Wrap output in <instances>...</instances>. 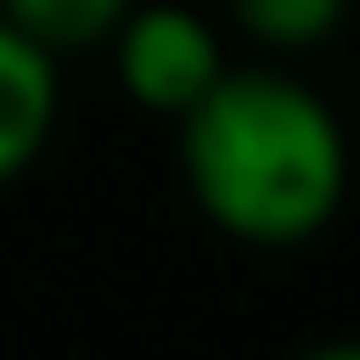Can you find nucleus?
Segmentation results:
<instances>
[{
	"instance_id": "4",
	"label": "nucleus",
	"mask_w": 360,
	"mask_h": 360,
	"mask_svg": "<svg viewBox=\"0 0 360 360\" xmlns=\"http://www.w3.org/2000/svg\"><path fill=\"white\" fill-rule=\"evenodd\" d=\"M125 8H133V0H0V22H15L22 37H37L52 59H67V52L103 44Z\"/></svg>"
},
{
	"instance_id": "2",
	"label": "nucleus",
	"mask_w": 360,
	"mask_h": 360,
	"mask_svg": "<svg viewBox=\"0 0 360 360\" xmlns=\"http://www.w3.org/2000/svg\"><path fill=\"white\" fill-rule=\"evenodd\" d=\"M103 44H110L118 89L133 96L147 118H169V125L228 74L221 30L199 8H184V0H133Z\"/></svg>"
},
{
	"instance_id": "3",
	"label": "nucleus",
	"mask_w": 360,
	"mask_h": 360,
	"mask_svg": "<svg viewBox=\"0 0 360 360\" xmlns=\"http://www.w3.org/2000/svg\"><path fill=\"white\" fill-rule=\"evenodd\" d=\"M59 103H67L59 59L44 52L37 37H22L15 22H0V184H15V176L52 147Z\"/></svg>"
},
{
	"instance_id": "1",
	"label": "nucleus",
	"mask_w": 360,
	"mask_h": 360,
	"mask_svg": "<svg viewBox=\"0 0 360 360\" xmlns=\"http://www.w3.org/2000/svg\"><path fill=\"white\" fill-rule=\"evenodd\" d=\"M184 191L228 243L294 250L346 206V125L280 67H228L176 118Z\"/></svg>"
},
{
	"instance_id": "5",
	"label": "nucleus",
	"mask_w": 360,
	"mask_h": 360,
	"mask_svg": "<svg viewBox=\"0 0 360 360\" xmlns=\"http://www.w3.org/2000/svg\"><path fill=\"white\" fill-rule=\"evenodd\" d=\"M221 8L236 15L265 52H309V44H323L346 22L353 0H221Z\"/></svg>"
}]
</instances>
